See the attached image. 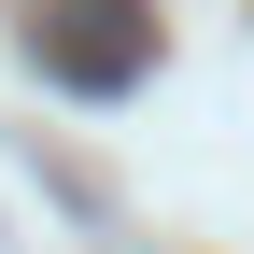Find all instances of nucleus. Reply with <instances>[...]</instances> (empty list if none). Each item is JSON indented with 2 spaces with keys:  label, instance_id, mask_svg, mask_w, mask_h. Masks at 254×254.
<instances>
[{
  "label": "nucleus",
  "instance_id": "nucleus-1",
  "mask_svg": "<svg viewBox=\"0 0 254 254\" xmlns=\"http://www.w3.org/2000/svg\"><path fill=\"white\" fill-rule=\"evenodd\" d=\"M43 57H57V85H141L155 28H141V0H57Z\"/></svg>",
  "mask_w": 254,
  "mask_h": 254
}]
</instances>
